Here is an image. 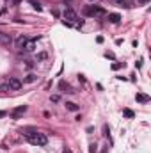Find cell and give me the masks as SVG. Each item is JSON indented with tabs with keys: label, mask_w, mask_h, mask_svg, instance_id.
I'll list each match as a JSON object with an SVG mask.
<instances>
[{
	"label": "cell",
	"mask_w": 151,
	"mask_h": 153,
	"mask_svg": "<svg viewBox=\"0 0 151 153\" xmlns=\"http://www.w3.org/2000/svg\"><path fill=\"white\" fill-rule=\"evenodd\" d=\"M0 91H11L7 84H0Z\"/></svg>",
	"instance_id": "17"
},
{
	"label": "cell",
	"mask_w": 151,
	"mask_h": 153,
	"mask_svg": "<svg viewBox=\"0 0 151 153\" xmlns=\"http://www.w3.org/2000/svg\"><path fill=\"white\" fill-rule=\"evenodd\" d=\"M62 153H73V151L69 150V148H64V151H62Z\"/></svg>",
	"instance_id": "21"
},
{
	"label": "cell",
	"mask_w": 151,
	"mask_h": 153,
	"mask_svg": "<svg viewBox=\"0 0 151 153\" xmlns=\"http://www.w3.org/2000/svg\"><path fill=\"white\" fill-rule=\"evenodd\" d=\"M89 153H98V146L94 144V142H93V144H89Z\"/></svg>",
	"instance_id": "15"
},
{
	"label": "cell",
	"mask_w": 151,
	"mask_h": 153,
	"mask_svg": "<svg viewBox=\"0 0 151 153\" xmlns=\"http://www.w3.org/2000/svg\"><path fill=\"white\" fill-rule=\"evenodd\" d=\"M135 100L139 101V103H148V101H149V96H148V95H144V93H137Z\"/></svg>",
	"instance_id": "10"
},
{
	"label": "cell",
	"mask_w": 151,
	"mask_h": 153,
	"mask_svg": "<svg viewBox=\"0 0 151 153\" xmlns=\"http://www.w3.org/2000/svg\"><path fill=\"white\" fill-rule=\"evenodd\" d=\"M108 22L110 23H119L121 22V14H117V13H108Z\"/></svg>",
	"instance_id": "9"
},
{
	"label": "cell",
	"mask_w": 151,
	"mask_h": 153,
	"mask_svg": "<svg viewBox=\"0 0 151 153\" xmlns=\"http://www.w3.org/2000/svg\"><path fill=\"white\" fill-rule=\"evenodd\" d=\"M30 5H32V7L36 9V11H41V4L36 2V0H30Z\"/></svg>",
	"instance_id": "13"
},
{
	"label": "cell",
	"mask_w": 151,
	"mask_h": 153,
	"mask_svg": "<svg viewBox=\"0 0 151 153\" xmlns=\"http://www.w3.org/2000/svg\"><path fill=\"white\" fill-rule=\"evenodd\" d=\"M25 112H27V105H20V107H16V109L11 112V118H13V119H20V118L25 114Z\"/></svg>",
	"instance_id": "4"
},
{
	"label": "cell",
	"mask_w": 151,
	"mask_h": 153,
	"mask_svg": "<svg viewBox=\"0 0 151 153\" xmlns=\"http://www.w3.org/2000/svg\"><path fill=\"white\" fill-rule=\"evenodd\" d=\"M27 141L30 142V144H34V146H46L48 144V137L45 134H39V132H32V134H25Z\"/></svg>",
	"instance_id": "1"
},
{
	"label": "cell",
	"mask_w": 151,
	"mask_h": 153,
	"mask_svg": "<svg viewBox=\"0 0 151 153\" xmlns=\"http://www.w3.org/2000/svg\"><path fill=\"white\" fill-rule=\"evenodd\" d=\"M11 43H13V37H11V34L0 32V45H11Z\"/></svg>",
	"instance_id": "7"
},
{
	"label": "cell",
	"mask_w": 151,
	"mask_h": 153,
	"mask_svg": "<svg viewBox=\"0 0 151 153\" xmlns=\"http://www.w3.org/2000/svg\"><path fill=\"white\" fill-rule=\"evenodd\" d=\"M50 100H52V101H53V103H57V101L60 100V96H59V95H53V96H52V98H50Z\"/></svg>",
	"instance_id": "18"
},
{
	"label": "cell",
	"mask_w": 151,
	"mask_h": 153,
	"mask_svg": "<svg viewBox=\"0 0 151 153\" xmlns=\"http://www.w3.org/2000/svg\"><path fill=\"white\" fill-rule=\"evenodd\" d=\"M62 16H64V20H68V23L69 22H77V13L73 11L71 7H68V9H64V13H62Z\"/></svg>",
	"instance_id": "3"
},
{
	"label": "cell",
	"mask_w": 151,
	"mask_h": 153,
	"mask_svg": "<svg viewBox=\"0 0 151 153\" xmlns=\"http://www.w3.org/2000/svg\"><path fill=\"white\" fill-rule=\"evenodd\" d=\"M45 59H48V54H46V52L37 54V61H45Z\"/></svg>",
	"instance_id": "16"
},
{
	"label": "cell",
	"mask_w": 151,
	"mask_h": 153,
	"mask_svg": "<svg viewBox=\"0 0 151 153\" xmlns=\"http://www.w3.org/2000/svg\"><path fill=\"white\" fill-rule=\"evenodd\" d=\"M105 57H107V59H114V54H108V52H107V54H105Z\"/></svg>",
	"instance_id": "20"
},
{
	"label": "cell",
	"mask_w": 151,
	"mask_h": 153,
	"mask_svg": "<svg viewBox=\"0 0 151 153\" xmlns=\"http://www.w3.org/2000/svg\"><path fill=\"white\" fill-rule=\"evenodd\" d=\"M66 109L71 110V112H77V110H78V105L73 103V101H66Z\"/></svg>",
	"instance_id": "11"
},
{
	"label": "cell",
	"mask_w": 151,
	"mask_h": 153,
	"mask_svg": "<svg viewBox=\"0 0 151 153\" xmlns=\"http://www.w3.org/2000/svg\"><path fill=\"white\" fill-rule=\"evenodd\" d=\"M84 14L85 16H105V9L100 5H87L84 9Z\"/></svg>",
	"instance_id": "2"
},
{
	"label": "cell",
	"mask_w": 151,
	"mask_h": 153,
	"mask_svg": "<svg viewBox=\"0 0 151 153\" xmlns=\"http://www.w3.org/2000/svg\"><path fill=\"white\" fill-rule=\"evenodd\" d=\"M137 2H140V4H146V2H148V0H137Z\"/></svg>",
	"instance_id": "22"
},
{
	"label": "cell",
	"mask_w": 151,
	"mask_h": 153,
	"mask_svg": "<svg viewBox=\"0 0 151 153\" xmlns=\"http://www.w3.org/2000/svg\"><path fill=\"white\" fill-rule=\"evenodd\" d=\"M37 39H39V37L28 39V41L25 43V46H23V50H25V52H34V48H36V43H37Z\"/></svg>",
	"instance_id": "6"
},
{
	"label": "cell",
	"mask_w": 151,
	"mask_h": 153,
	"mask_svg": "<svg viewBox=\"0 0 151 153\" xmlns=\"http://www.w3.org/2000/svg\"><path fill=\"white\" fill-rule=\"evenodd\" d=\"M27 41H28V37H27V36H20V37L16 39V43H14V46H16V48H23Z\"/></svg>",
	"instance_id": "8"
},
{
	"label": "cell",
	"mask_w": 151,
	"mask_h": 153,
	"mask_svg": "<svg viewBox=\"0 0 151 153\" xmlns=\"http://www.w3.org/2000/svg\"><path fill=\"white\" fill-rule=\"evenodd\" d=\"M103 135H105V137H108V126H107V125L103 126Z\"/></svg>",
	"instance_id": "19"
},
{
	"label": "cell",
	"mask_w": 151,
	"mask_h": 153,
	"mask_svg": "<svg viewBox=\"0 0 151 153\" xmlns=\"http://www.w3.org/2000/svg\"><path fill=\"white\" fill-rule=\"evenodd\" d=\"M123 114H125L126 118H133V116H135V114H133V110H130V109H125V110H123Z\"/></svg>",
	"instance_id": "14"
},
{
	"label": "cell",
	"mask_w": 151,
	"mask_h": 153,
	"mask_svg": "<svg viewBox=\"0 0 151 153\" xmlns=\"http://www.w3.org/2000/svg\"><path fill=\"white\" fill-rule=\"evenodd\" d=\"M37 80V77L34 75V73H30V75H27V78H25V82H28V84H32V82H36Z\"/></svg>",
	"instance_id": "12"
},
{
	"label": "cell",
	"mask_w": 151,
	"mask_h": 153,
	"mask_svg": "<svg viewBox=\"0 0 151 153\" xmlns=\"http://www.w3.org/2000/svg\"><path fill=\"white\" fill-rule=\"evenodd\" d=\"M7 86H9V89H11V91H18V89H22V80H18V78H9V82H7Z\"/></svg>",
	"instance_id": "5"
}]
</instances>
